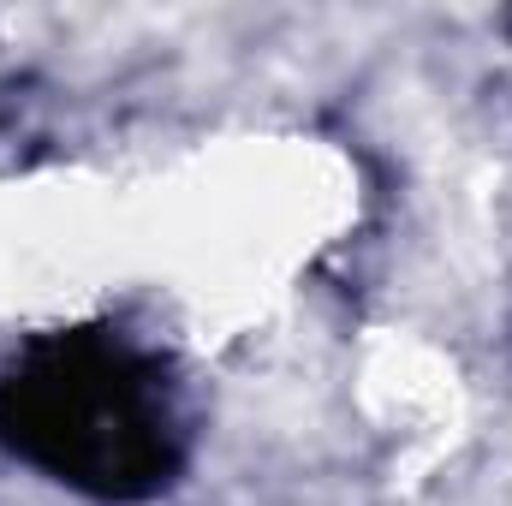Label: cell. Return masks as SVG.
Here are the masks:
<instances>
[{"label": "cell", "mask_w": 512, "mask_h": 506, "mask_svg": "<svg viewBox=\"0 0 512 506\" xmlns=\"http://www.w3.org/2000/svg\"><path fill=\"white\" fill-rule=\"evenodd\" d=\"M0 447L48 483L108 506L155 501L191 459V411L161 352L84 322L0 364Z\"/></svg>", "instance_id": "cell-1"}]
</instances>
